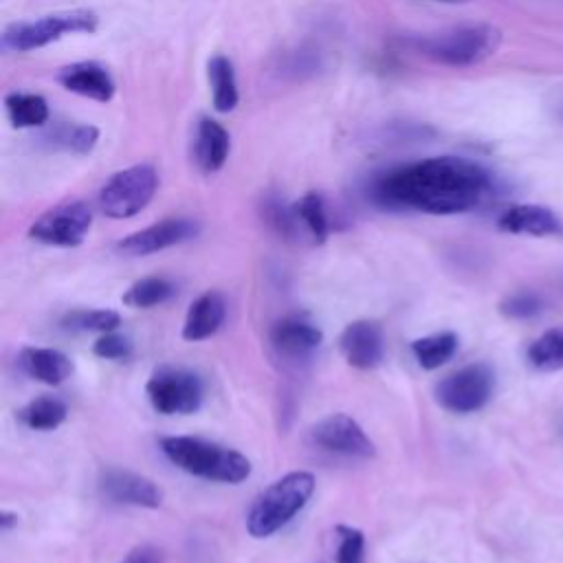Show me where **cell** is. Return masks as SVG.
I'll return each instance as SVG.
<instances>
[{
    "mask_svg": "<svg viewBox=\"0 0 563 563\" xmlns=\"http://www.w3.org/2000/svg\"><path fill=\"white\" fill-rule=\"evenodd\" d=\"M68 416V407L64 400L53 396H42L31 400L18 411V420L33 431H53Z\"/></svg>",
    "mask_w": 563,
    "mask_h": 563,
    "instance_id": "cell-23",
    "label": "cell"
},
{
    "mask_svg": "<svg viewBox=\"0 0 563 563\" xmlns=\"http://www.w3.org/2000/svg\"><path fill=\"white\" fill-rule=\"evenodd\" d=\"M292 213H295L297 222L303 224V229L310 233V238L317 244H323L328 240L330 220H328V211H325V202H323L321 194L308 191L306 196H301L292 205Z\"/></svg>",
    "mask_w": 563,
    "mask_h": 563,
    "instance_id": "cell-25",
    "label": "cell"
},
{
    "mask_svg": "<svg viewBox=\"0 0 563 563\" xmlns=\"http://www.w3.org/2000/svg\"><path fill=\"white\" fill-rule=\"evenodd\" d=\"M4 106H7L9 121L13 123V128H20V130L42 128L51 117L46 99L33 92H11L7 95Z\"/></svg>",
    "mask_w": 563,
    "mask_h": 563,
    "instance_id": "cell-22",
    "label": "cell"
},
{
    "mask_svg": "<svg viewBox=\"0 0 563 563\" xmlns=\"http://www.w3.org/2000/svg\"><path fill=\"white\" fill-rule=\"evenodd\" d=\"M57 84L79 97L108 103L114 97V79L106 66L97 62H75L57 73Z\"/></svg>",
    "mask_w": 563,
    "mask_h": 563,
    "instance_id": "cell-14",
    "label": "cell"
},
{
    "mask_svg": "<svg viewBox=\"0 0 563 563\" xmlns=\"http://www.w3.org/2000/svg\"><path fill=\"white\" fill-rule=\"evenodd\" d=\"M15 523H18V515H15V512H7V510H4V512L0 515V528H2L4 532H7L9 528H13Z\"/></svg>",
    "mask_w": 563,
    "mask_h": 563,
    "instance_id": "cell-33",
    "label": "cell"
},
{
    "mask_svg": "<svg viewBox=\"0 0 563 563\" xmlns=\"http://www.w3.org/2000/svg\"><path fill=\"white\" fill-rule=\"evenodd\" d=\"M158 189V174L150 163L130 165L114 172L99 189V209L103 216L125 220L143 211Z\"/></svg>",
    "mask_w": 563,
    "mask_h": 563,
    "instance_id": "cell-6",
    "label": "cell"
},
{
    "mask_svg": "<svg viewBox=\"0 0 563 563\" xmlns=\"http://www.w3.org/2000/svg\"><path fill=\"white\" fill-rule=\"evenodd\" d=\"M161 451L180 471L209 482L240 484L251 475V462L235 449L194 435H167Z\"/></svg>",
    "mask_w": 563,
    "mask_h": 563,
    "instance_id": "cell-2",
    "label": "cell"
},
{
    "mask_svg": "<svg viewBox=\"0 0 563 563\" xmlns=\"http://www.w3.org/2000/svg\"><path fill=\"white\" fill-rule=\"evenodd\" d=\"M339 350L347 365L356 369H374L385 356V336L376 321L358 319L345 325L339 336Z\"/></svg>",
    "mask_w": 563,
    "mask_h": 563,
    "instance_id": "cell-12",
    "label": "cell"
},
{
    "mask_svg": "<svg viewBox=\"0 0 563 563\" xmlns=\"http://www.w3.org/2000/svg\"><path fill=\"white\" fill-rule=\"evenodd\" d=\"M268 336H271V345L279 354L290 356V358L308 356L323 341V332L314 323H310L301 317H284V319L275 321Z\"/></svg>",
    "mask_w": 563,
    "mask_h": 563,
    "instance_id": "cell-16",
    "label": "cell"
},
{
    "mask_svg": "<svg viewBox=\"0 0 563 563\" xmlns=\"http://www.w3.org/2000/svg\"><path fill=\"white\" fill-rule=\"evenodd\" d=\"M92 352L106 361H128L132 356V343L119 332H103L95 343Z\"/></svg>",
    "mask_w": 563,
    "mask_h": 563,
    "instance_id": "cell-31",
    "label": "cell"
},
{
    "mask_svg": "<svg viewBox=\"0 0 563 563\" xmlns=\"http://www.w3.org/2000/svg\"><path fill=\"white\" fill-rule=\"evenodd\" d=\"M92 224V211L84 200H68L44 211L29 229V238L48 246H79Z\"/></svg>",
    "mask_w": 563,
    "mask_h": 563,
    "instance_id": "cell-9",
    "label": "cell"
},
{
    "mask_svg": "<svg viewBox=\"0 0 563 563\" xmlns=\"http://www.w3.org/2000/svg\"><path fill=\"white\" fill-rule=\"evenodd\" d=\"M99 18L90 9L48 13L29 22H13L2 33V46L15 53H29L73 33H95Z\"/></svg>",
    "mask_w": 563,
    "mask_h": 563,
    "instance_id": "cell-5",
    "label": "cell"
},
{
    "mask_svg": "<svg viewBox=\"0 0 563 563\" xmlns=\"http://www.w3.org/2000/svg\"><path fill=\"white\" fill-rule=\"evenodd\" d=\"M438 2H451V4H462V2H468V0H438Z\"/></svg>",
    "mask_w": 563,
    "mask_h": 563,
    "instance_id": "cell-34",
    "label": "cell"
},
{
    "mask_svg": "<svg viewBox=\"0 0 563 563\" xmlns=\"http://www.w3.org/2000/svg\"><path fill=\"white\" fill-rule=\"evenodd\" d=\"M528 363L539 372H559L563 369V328H550L537 336L528 352Z\"/></svg>",
    "mask_w": 563,
    "mask_h": 563,
    "instance_id": "cell-26",
    "label": "cell"
},
{
    "mask_svg": "<svg viewBox=\"0 0 563 563\" xmlns=\"http://www.w3.org/2000/svg\"><path fill=\"white\" fill-rule=\"evenodd\" d=\"M336 563H365V537L358 528L336 526Z\"/></svg>",
    "mask_w": 563,
    "mask_h": 563,
    "instance_id": "cell-29",
    "label": "cell"
},
{
    "mask_svg": "<svg viewBox=\"0 0 563 563\" xmlns=\"http://www.w3.org/2000/svg\"><path fill=\"white\" fill-rule=\"evenodd\" d=\"M310 440L317 446L345 457L367 460L376 455L374 442L367 438L363 427L347 413H330L314 422L310 427Z\"/></svg>",
    "mask_w": 563,
    "mask_h": 563,
    "instance_id": "cell-10",
    "label": "cell"
},
{
    "mask_svg": "<svg viewBox=\"0 0 563 563\" xmlns=\"http://www.w3.org/2000/svg\"><path fill=\"white\" fill-rule=\"evenodd\" d=\"M499 312L508 319H530L541 312V297L528 290L512 292L499 303Z\"/></svg>",
    "mask_w": 563,
    "mask_h": 563,
    "instance_id": "cell-30",
    "label": "cell"
},
{
    "mask_svg": "<svg viewBox=\"0 0 563 563\" xmlns=\"http://www.w3.org/2000/svg\"><path fill=\"white\" fill-rule=\"evenodd\" d=\"M227 317V301L218 290H207L196 297L183 323V339L202 341L220 330Z\"/></svg>",
    "mask_w": 563,
    "mask_h": 563,
    "instance_id": "cell-17",
    "label": "cell"
},
{
    "mask_svg": "<svg viewBox=\"0 0 563 563\" xmlns=\"http://www.w3.org/2000/svg\"><path fill=\"white\" fill-rule=\"evenodd\" d=\"M490 174L462 156H431L378 174L369 196L391 209L451 216L475 209L490 191Z\"/></svg>",
    "mask_w": 563,
    "mask_h": 563,
    "instance_id": "cell-1",
    "label": "cell"
},
{
    "mask_svg": "<svg viewBox=\"0 0 563 563\" xmlns=\"http://www.w3.org/2000/svg\"><path fill=\"white\" fill-rule=\"evenodd\" d=\"M495 372L488 363H471L435 385V400L451 413L479 411L493 396Z\"/></svg>",
    "mask_w": 563,
    "mask_h": 563,
    "instance_id": "cell-8",
    "label": "cell"
},
{
    "mask_svg": "<svg viewBox=\"0 0 563 563\" xmlns=\"http://www.w3.org/2000/svg\"><path fill=\"white\" fill-rule=\"evenodd\" d=\"M18 363L24 374L44 385H59L73 374L70 356L53 347H24Z\"/></svg>",
    "mask_w": 563,
    "mask_h": 563,
    "instance_id": "cell-19",
    "label": "cell"
},
{
    "mask_svg": "<svg viewBox=\"0 0 563 563\" xmlns=\"http://www.w3.org/2000/svg\"><path fill=\"white\" fill-rule=\"evenodd\" d=\"M121 323L119 312L110 308H97V310H70L62 325L68 330H81V332H112Z\"/></svg>",
    "mask_w": 563,
    "mask_h": 563,
    "instance_id": "cell-28",
    "label": "cell"
},
{
    "mask_svg": "<svg viewBox=\"0 0 563 563\" xmlns=\"http://www.w3.org/2000/svg\"><path fill=\"white\" fill-rule=\"evenodd\" d=\"M99 486L108 499L128 504V506L158 508L163 501L161 488L150 477L125 471V468L123 471L121 468L103 471Z\"/></svg>",
    "mask_w": 563,
    "mask_h": 563,
    "instance_id": "cell-13",
    "label": "cell"
},
{
    "mask_svg": "<svg viewBox=\"0 0 563 563\" xmlns=\"http://www.w3.org/2000/svg\"><path fill=\"white\" fill-rule=\"evenodd\" d=\"M231 139L229 132L213 119L202 117L196 125L194 136V161L205 174H213L222 169V165L229 158Z\"/></svg>",
    "mask_w": 563,
    "mask_h": 563,
    "instance_id": "cell-18",
    "label": "cell"
},
{
    "mask_svg": "<svg viewBox=\"0 0 563 563\" xmlns=\"http://www.w3.org/2000/svg\"><path fill=\"white\" fill-rule=\"evenodd\" d=\"M207 79L211 86V101L216 112H231L235 110L240 95H238V81H235V70L229 57L224 55H213L207 62Z\"/></svg>",
    "mask_w": 563,
    "mask_h": 563,
    "instance_id": "cell-20",
    "label": "cell"
},
{
    "mask_svg": "<svg viewBox=\"0 0 563 563\" xmlns=\"http://www.w3.org/2000/svg\"><path fill=\"white\" fill-rule=\"evenodd\" d=\"M314 475L308 471H292L275 479L251 504L246 515V530L255 539H266L282 530L297 512L306 508L314 493Z\"/></svg>",
    "mask_w": 563,
    "mask_h": 563,
    "instance_id": "cell-3",
    "label": "cell"
},
{
    "mask_svg": "<svg viewBox=\"0 0 563 563\" xmlns=\"http://www.w3.org/2000/svg\"><path fill=\"white\" fill-rule=\"evenodd\" d=\"M196 233H198V224L194 220H189V218H167V220L154 222V224H150L141 231H134V233L125 235L117 244V249L123 255L139 257V255H150V253L183 244V242L196 238Z\"/></svg>",
    "mask_w": 563,
    "mask_h": 563,
    "instance_id": "cell-11",
    "label": "cell"
},
{
    "mask_svg": "<svg viewBox=\"0 0 563 563\" xmlns=\"http://www.w3.org/2000/svg\"><path fill=\"white\" fill-rule=\"evenodd\" d=\"M497 227L504 233H512V235H532V238L563 235L561 218L543 205H512L499 216Z\"/></svg>",
    "mask_w": 563,
    "mask_h": 563,
    "instance_id": "cell-15",
    "label": "cell"
},
{
    "mask_svg": "<svg viewBox=\"0 0 563 563\" xmlns=\"http://www.w3.org/2000/svg\"><path fill=\"white\" fill-rule=\"evenodd\" d=\"M121 563H163V554L154 545H136Z\"/></svg>",
    "mask_w": 563,
    "mask_h": 563,
    "instance_id": "cell-32",
    "label": "cell"
},
{
    "mask_svg": "<svg viewBox=\"0 0 563 563\" xmlns=\"http://www.w3.org/2000/svg\"><path fill=\"white\" fill-rule=\"evenodd\" d=\"M42 141L53 150H64L73 154H90L99 141V130L90 123L57 125L42 136Z\"/></svg>",
    "mask_w": 563,
    "mask_h": 563,
    "instance_id": "cell-24",
    "label": "cell"
},
{
    "mask_svg": "<svg viewBox=\"0 0 563 563\" xmlns=\"http://www.w3.org/2000/svg\"><path fill=\"white\" fill-rule=\"evenodd\" d=\"M145 391L152 407L165 416L194 413L200 409L205 398L200 376L189 369L172 365L156 367L145 385Z\"/></svg>",
    "mask_w": 563,
    "mask_h": 563,
    "instance_id": "cell-7",
    "label": "cell"
},
{
    "mask_svg": "<svg viewBox=\"0 0 563 563\" xmlns=\"http://www.w3.org/2000/svg\"><path fill=\"white\" fill-rule=\"evenodd\" d=\"M174 292H176V288L169 279L152 275V277H143V279L134 282L125 290L123 303L130 308H152V306H161L167 299H172Z\"/></svg>",
    "mask_w": 563,
    "mask_h": 563,
    "instance_id": "cell-27",
    "label": "cell"
},
{
    "mask_svg": "<svg viewBox=\"0 0 563 563\" xmlns=\"http://www.w3.org/2000/svg\"><path fill=\"white\" fill-rule=\"evenodd\" d=\"M504 35L497 26L488 22H475V24H460L451 26L446 31L416 37L411 40V46L418 55L444 64V66H473L484 59H488L501 44Z\"/></svg>",
    "mask_w": 563,
    "mask_h": 563,
    "instance_id": "cell-4",
    "label": "cell"
},
{
    "mask_svg": "<svg viewBox=\"0 0 563 563\" xmlns=\"http://www.w3.org/2000/svg\"><path fill=\"white\" fill-rule=\"evenodd\" d=\"M460 339L455 332H435L420 336L411 343V354L422 369H438L446 361H451L457 352Z\"/></svg>",
    "mask_w": 563,
    "mask_h": 563,
    "instance_id": "cell-21",
    "label": "cell"
}]
</instances>
